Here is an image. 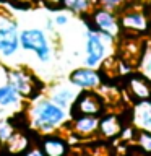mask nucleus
<instances>
[{
	"instance_id": "obj_1",
	"label": "nucleus",
	"mask_w": 151,
	"mask_h": 156,
	"mask_svg": "<svg viewBox=\"0 0 151 156\" xmlns=\"http://www.w3.org/2000/svg\"><path fill=\"white\" fill-rule=\"evenodd\" d=\"M31 124L34 129L44 133H52L57 127H60L63 122L67 120V112L52 102L49 98H41L31 106Z\"/></svg>"
},
{
	"instance_id": "obj_2",
	"label": "nucleus",
	"mask_w": 151,
	"mask_h": 156,
	"mask_svg": "<svg viewBox=\"0 0 151 156\" xmlns=\"http://www.w3.org/2000/svg\"><path fill=\"white\" fill-rule=\"evenodd\" d=\"M19 47L26 52H34L41 63H47L52 58L51 42L44 29L26 28L19 31Z\"/></svg>"
},
{
	"instance_id": "obj_3",
	"label": "nucleus",
	"mask_w": 151,
	"mask_h": 156,
	"mask_svg": "<svg viewBox=\"0 0 151 156\" xmlns=\"http://www.w3.org/2000/svg\"><path fill=\"white\" fill-rule=\"evenodd\" d=\"M19 49L18 21L10 13L0 10V58H12Z\"/></svg>"
},
{
	"instance_id": "obj_4",
	"label": "nucleus",
	"mask_w": 151,
	"mask_h": 156,
	"mask_svg": "<svg viewBox=\"0 0 151 156\" xmlns=\"http://www.w3.org/2000/svg\"><path fill=\"white\" fill-rule=\"evenodd\" d=\"M90 13L93 18V23L96 24V31L107 42H114L120 33L119 16L115 15V12H111V10H106L101 7H94Z\"/></svg>"
},
{
	"instance_id": "obj_5",
	"label": "nucleus",
	"mask_w": 151,
	"mask_h": 156,
	"mask_svg": "<svg viewBox=\"0 0 151 156\" xmlns=\"http://www.w3.org/2000/svg\"><path fill=\"white\" fill-rule=\"evenodd\" d=\"M7 83L21 98H29L36 91V76L24 67H13L7 72Z\"/></svg>"
},
{
	"instance_id": "obj_6",
	"label": "nucleus",
	"mask_w": 151,
	"mask_h": 156,
	"mask_svg": "<svg viewBox=\"0 0 151 156\" xmlns=\"http://www.w3.org/2000/svg\"><path fill=\"white\" fill-rule=\"evenodd\" d=\"M107 55V41L96 29L90 28L86 33V58L85 67L97 68Z\"/></svg>"
},
{
	"instance_id": "obj_7",
	"label": "nucleus",
	"mask_w": 151,
	"mask_h": 156,
	"mask_svg": "<svg viewBox=\"0 0 151 156\" xmlns=\"http://www.w3.org/2000/svg\"><path fill=\"white\" fill-rule=\"evenodd\" d=\"M119 24L127 31L132 33H143L148 29V16L141 8H135L133 5H127L125 8H122L119 12Z\"/></svg>"
},
{
	"instance_id": "obj_8",
	"label": "nucleus",
	"mask_w": 151,
	"mask_h": 156,
	"mask_svg": "<svg viewBox=\"0 0 151 156\" xmlns=\"http://www.w3.org/2000/svg\"><path fill=\"white\" fill-rule=\"evenodd\" d=\"M102 98L94 91L90 90H81L78 93L75 102L72 104L73 107V115H97L102 109Z\"/></svg>"
},
{
	"instance_id": "obj_9",
	"label": "nucleus",
	"mask_w": 151,
	"mask_h": 156,
	"mask_svg": "<svg viewBox=\"0 0 151 156\" xmlns=\"http://www.w3.org/2000/svg\"><path fill=\"white\" fill-rule=\"evenodd\" d=\"M68 81L78 90H96L101 86V75L96 68L80 67L68 75Z\"/></svg>"
},
{
	"instance_id": "obj_10",
	"label": "nucleus",
	"mask_w": 151,
	"mask_h": 156,
	"mask_svg": "<svg viewBox=\"0 0 151 156\" xmlns=\"http://www.w3.org/2000/svg\"><path fill=\"white\" fill-rule=\"evenodd\" d=\"M78 93H80L78 88H75L73 85L68 86V85H63V83H58L49 91V99L55 102L57 106H60L62 109H65V107H72Z\"/></svg>"
},
{
	"instance_id": "obj_11",
	"label": "nucleus",
	"mask_w": 151,
	"mask_h": 156,
	"mask_svg": "<svg viewBox=\"0 0 151 156\" xmlns=\"http://www.w3.org/2000/svg\"><path fill=\"white\" fill-rule=\"evenodd\" d=\"M133 122L143 132L151 133V102H138L133 109Z\"/></svg>"
},
{
	"instance_id": "obj_12",
	"label": "nucleus",
	"mask_w": 151,
	"mask_h": 156,
	"mask_svg": "<svg viewBox=\"0 0 151 156\" xmlns=\"http://www.w3.org/2000/svg\"><path fill=\"white\" fill-rule=\"evenodd\" d=\"M97 125H99V119L96 115H78V117H75L73 130L78 135L86 136V135L94 133L97 130Z\"/></svg>"
},
{
	"instance_id": "obj_13",
	"label": "nucleus",
	"mask_w": 151,
	"mask_h": 156,
	"mask_svg": "<svg viewBox=\"0 0 151 156\" xmlns=\"http://www.w3.org/2000/svg\"><path fill=\"white\" fill-rule=\"evenodd\" d=\"M130 90L140 99H148L151 96V81L143 75H135L130 78Z\"/></svg>"
},
{
	"instance_id": "obj_14",
	"label": "nucleus",
	"mask_w": 151,
	"mask_h": 156,
	"mask_svg": "<svg viewBox=\"0 0 151 156\" xmlns=\"http://www.w3.org/2000/svg\"><path fill=\"white\" fill-rule=\"evenodd\" d=\"M62 5L72 13L85 15L96 7V0H62Z\"/></svg>"
},
{
	"instance_id": "obj_15",
	"label": "nucleus",
	"mask_w": 151,
	"mask_h": 156,
	"mask_svg": "<svg viewBox=\"0 0 151 156\" xmlns=\"http://www.w3.org/2000/svg\"><path fill=\"white\" fill-rule=\"evenodd\" d=\"M23 98L13 90L8 83L0 85V107H10V106H16L19 104Z\"/></svg>"
},
{
	"instance_id": "obj_16",
	"label": "nucleus",
	"mask_w": 151,
	"mask_h": 156,
	"mask_svg": "<svg viewBox=\"0 0 151 156\" xmlns=\"http://www.w3.org/2000/svg\"><path fill=\"white\" fill-rule=\"evenodd\" d=\"M97 130H101V133L104 136H114L120 132V125L115 115H106L102 120H99Z\"/></svg>"
},
{
	"instance_id": "obj_17",
	"label": "nucleus",
	"mask_w": 151,
	"mask_h": 156,
	"mask_svg": "<svg viewBox=\"0 0 151 156\" xmlns=\"http://www.w3.org/2000/svg\"><path fill=\"white\" fill-rule=\"evenodd\" d=\"M42 153L46 156H63L65 153V143L60 138H55V136H51L44 141L42 145Z\"/></svg>"
},
{
	"instance_id": "obj_18",
	"label": "nucleus",
	"mask_w": 151,
	"mask_h": 156,
	"mask_svg": "<svg viewBox=\"0 0 151 156\" xmlns=\"http://www.w3.org/2000/svg\"><path fill=\"white\" fill-rule=\"evenodd\" d=\"M140 72L146 80L151 81V44H148L145 52L141 54L140 58Z\"/></svg>"
},
{
	"instance_id": "obj_19",
	"label": "nucleus",
	"mask_w": 151,
	"mask_h": 156,
	"mask_svg": "<svg viewBox=\"0 0 151 156\" xmlns=\"http://www.w3.org/2000/svg\"><path fill=\"white\" fill-rule=\"evenodd\" d=\"M127 5H130V0H96V7L111 10V12H119Z\"/></svg>"
},
{
	"instance_id": "obj_20",
	"label": "nucleus",
	"mask_w": 151,
	"mask_h": 156,
	"mask_svg": "<svg viewBox=\"0 0 151 156\" xmlns=\"http://www.w3.org/2000/svg\"><path fill=\"white\" fill-rule=\"evenodd\" d=\"M26 138H24L23 135H19V133H16V135H12V138L8 140V146H10V150L13 151V153H19L21 150H24L26 148Z\"/></svg>"
},
{
	"instance_id": "obj_21",
	"label": "nucleus",
	"mask_w": 151,
	"mask_h": 156,
	"mask_svg": "<svg viewBox=\"0 0 151 156\" xmlns=\"http://www.w3.org/2000/svg\"><path fill=\"white\" fill-rule=\"evenodd\" d=\"M13 133V127L7 120H0V141H8Z\"/></svg>"
},
{
	"instance_id": "obj_22",
	"label": "nucleus",
	"mask_w": 151,
	"mask_h": 156,
	"mask_svg": "<svg viewBox=\"0 0 151 156\" xmlns=\"http://www.w3.org/2000/svg\"><path fill=\"white\" fill-rule=\"evenodd\" d=\"M138 143H140V146L145 151H151V133H149V132H143V130H141V133L138 136Z\"/></svg>"
},
{
	"instance_id": "obj_23",
	"label": "nucleus",
	"mask_w": 151,
	"mask_h": 156,
	"mask_svg": "<svg viewBox=\"0 0 151 156\" xmlns=\"http://www.w3.org/2000/svg\"><path fill=\"white\" fill-rule=\"evenodd\" d=\"M68 15H65V13H57L55 15V18L52 20L54 21V24H57V26H65V24H68Z\"/></svg>"
},
{
	"instance_id": "obj_24",
	"label": "nucleus",
	"mask_w": 151,
	"mask_h": 156,
	"mask_svg": "<svg viewBox=\"0 0 151 156\" xmlns=\"http://www.w3.org/2000/svg\"><path fill=\"white\" fill-rule=\"evenodd\" d=\"M47 5H51V7H60L62 5V0H44Z\"/></svg>"
},
{
	"instance_id": "obj_25",
	"label": "nucleus",
	"mask_w": 151,
	"mask_h": 156,
	"mask_svg": "<svg viewBox=\"0 0 151 156\" xmlns=\"http://www.w3.org/2000/svg\"><path fill=\"white\" fill-rule=\"evenodd\" d=\"M24 156H44V153H42L41 150H31L29 153H26Z\"/></svg>"
},
{
	"instance_id": "obj_26",
	"label": "nucleus",
	"mask_w": 151,
	"mask_h": 156,
	"mask_svg": "<svg viewBox=\"0 0 151 156\" xmlns=\"http://www.w3.org/2000/svg\"><path fill=\"white\" fill-rule=\"evenodd\" d=\"M18 2H19V3H28V5H31L34 0H18Z\"/></svg>"
},
{
	"instance_id": "obj_27",
	"label": "nucleus",
	"mask_w": 151,
	"mask_h": 156,
	"mask_svg": "<svg viewBox=\"0 0 151 156\" xmlns=\"http://www.w3.org/2000/svg\"><path fill=\"white\" fill-rule=\"evenodd\" d=\"M0 68H2V58H0Z\"/></svg>"
},
{
	"instance_id": "obj_28",
	"label": "nucleus",
	"mask_w": 151,
	"mask_h": 156,
	"mask_svg": "<svg viewBox=\"0 0 151 156\" xmlns=\"http://www.w3.org/2000/svg\"><path fill=\"white\" fill-rule=\"evenodd\" d=\"M145 2H151V0H145Z\"/></svg>"
}]
</instances>
